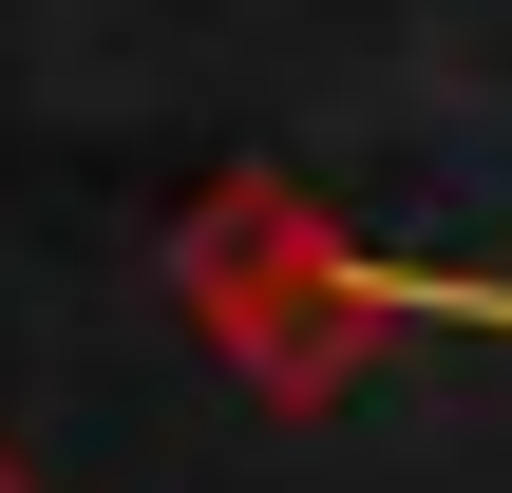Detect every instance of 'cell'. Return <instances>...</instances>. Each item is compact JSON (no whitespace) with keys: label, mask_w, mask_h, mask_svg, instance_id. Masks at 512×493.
<instances>
[{"label":"cell","mask_w":512,"mask_h":493,"mask_svg":"<svg viewBox=\"0 0 512 493\" xmlns=\"http://www.w3.org/2000/svg\"><path fill=\"white\" fill-rule=\"evenodd\" d=\"M0 493H38V475H19V456H0Z\"/></svg>","instance_id":"cell-2"},{"label":"cell","mask_w":512,"mask_h":493,"mask_svg":"<svg viewBox=\"0 0 512 493\" xmlns=\"http://www.w3.org/2000/svg\"><path fill=\"white\" fill-rule=\"evenodd\" d=\"M171 304H190V342L266 399V418H323L380 342H399V266L323 209V190H285V171H209L190 209H171Z\"/></svg>","instance_id":"cell-1"}]
</instances>
